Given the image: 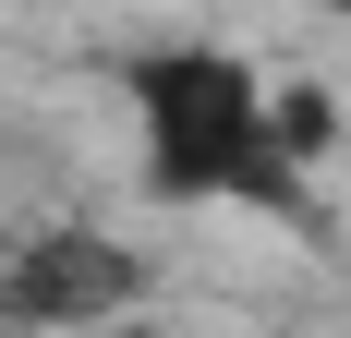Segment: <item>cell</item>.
Returning <instances> with one entry per match:
<instances>
[{"mask_svg":"<svg viewBox=\"0 0 351 338\" xmlns=\"http://www.w3.org/2000/svg\"><path fill=\"white\" fill-rule=\"evenodd\" d=\"M134 302H145V254H121L85 218H49V230L0 242V326H25V338H97Z\"/></svg>","mask_w":351,"mask_h":338,"instance_id":"cell-2","label":"cell"},{"mask_svg":"<svg viewBox=\"0 0 351 338\" xmlns=\"http://www.w3.org/2000/svg\"><path fill=\"white\" fill-rule=\"evenodd\" d=\"M97 338H158V326H145V302H134V314H109V326H97Z\"/></svg>","mask_w":351,"mask_h":338,"instance_id":"cell-3","label":"cell"},{"mask_svg":"<svg viewBox=\"0 0 351 338\" xmlns=\"http://www.w3.org/2000/svg\"><path fill=\"white\" fill-rule=\"evenodd\" d=\"M134 97V145H145V194L158 205H254V218H303V169L279 157L267 121V73L218 36L182 49H134L121 61Z\"/></svg>","mask_w":351,"mask_h":338,"instance_id":"cell-1","label":"cell"},{"mask_svg":"<svg viewBox=\"0 0 351 338\" xmlns=\"http://www.w3.org/2000/svg\"><path fill=\"white\" fill-rule=\"evenodd\" d=\"M315 12H327V25H351V0H315Z\"/></svg>","mask_w":351,"mask_h":338,"instance_id":"cell-4","label":"cell"}]
</instances>
